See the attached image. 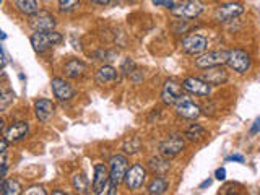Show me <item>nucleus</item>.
<instances>
[{"instance_id":"23","label":"nucleus","mask_w":260,"mask_h":195,"mask_svg":"<svg viewBox=\"0 0 260 195\" xmlns=\"http://www.w3.org/2000/svg\"><path fill=\"white\" fill-rule=\"evenodd\" d=\"M185 137L190 141H200L206 137V129L202 127L200 124H192L190 127L185 130Z\"/></svg>"},{"instance_id":"13","label":"nucleus","mask_w":260,"mask_h":195,"mask_svg":"<svg viewBox=\"0 0 260 195\" xmlns=\"http://www.w3.org/2000/svg\"><path fill=\"white\" fill-rule=\"evenodd\" d=\"M184 148H185V141L182 137L173 135V137H168V139L160 145V153L166 158V160H169V158L177 156Z\"/></svg>"},{"instance_id":"43","label":"nucleus","mask_w":260,"mask_h":195,"mask_svg":"<svg viewBox=\"0 0 260 195\" xmlns=\"http://www.w3.org/2000/svg\"><path fill=\"white\" fill-rule=\"evenodd\" d=\"M5 39H7V34H5L2 29H0V41H5Z\"/></svg>"},{"instance_id":"3","label":"nucleus","mask_w":260,"mask_h":195,"mask_svg":"<svg viewBox=\"0 0 260 195\" xmlns=\"http://www.w3.org/2000/svg\"><path fill=\"white\" fill-rule=\"evenodd\" d=\"M203 10H205V5L200 0H184V2H180L171 10V13L180 20H192L200 17L203 13Z\"/></svg>"},{"instance_id":"16","label":"nucleus","mask_w":260,"mask_h":195,"mask_svg":"<svg viewBox=\"0 0 260 195\" xmlns=\"http://www.w3.org/2000/svg\"><path fill=\"white\" fill-rule=\"evenodd\" d=\"M29 132V124L26 120H18V122H13L5 132V140L8 143H18V141L25 140L26 135Z\"/></svg>"},{"instance_id":"2","label":"nucleus","mask_w":260,"mask_h":195,"mask_svg":"<svg viewBox=\"0 0 260 195\" xmlns=\"http://www.w3.org/2000/svg\"><path fill=\"white\" fill-rule=\"evenodd\" d=\"M62 34L57 33V31H34L33 34H31V46H33V49L36 52H46L47 49H51L52 46H57L62 43Z\"/></svg>"},{"instance_id":"8","label":"nucleus","mask_w":260,"mask_h":195,"mask_svg":"<svg viewBox=\"0 0 260 195\" xmlns=\"http://www.w3.org/2000/svg\"><path fill=\"white\" fill-rule=\"evenodd\" d=\"M56 25V17L47 10H38L36 13L29 15V26L34 31H52Z\"/></svg>"},{"instance_id":"20","label":"nucleus","mask_w":260,"mask_h":195,"mask_svg":"<svg viewBox=\"0 0 260 195\" xmlns=\"http://www.w3.org/2000/svg\"><path fill=\"white\" fill-rule=\"evenodd\" d=\"M119 80V73L114 67L111 65H103L96 72V82L99 85H111Z\"/></svg>"},{"instance_id":"26","label":"nucleus","mask_w":260,"mask_h":195,"mask_svg":"<svg viewBox=\"0 0 260 195\" xmlns=\"http://www.w3.org/2000/svg\"><path fill=\"white\" fill-rule=\"evenodd\" d=\"M140 150H142V143L137 137H130L129 140H125L124 151L127 153V155H135V153H139Z\"/></svg>"},{"instance_id":"19","label":"nucleus","mask_w":260,"mask_h":195,"mask_svg":"<svg viewBox=\"0 0 260 195\" xmlns=\"http://www.w3.org/2000/svg\"><path fill=\"white\" fill-rule=\"evenodd\" d=\"M88 70L87 64L80 59H70L63 67V72L68 78H80L85 75V72Z\"/></svg>"},{"instance_id":"15","label":"nucleus","mask_w":260,"mask_h":195,"mask_svg":"<svg viewBox=\"0 0 260 195\" xmlns=\"http://www.w3.org/2000/svg\"><path fill=\"white\" fill-rule=\"evenodd\" d=\"M182 88L190 94L195 96H208L211 91V86L203 80H200L199 77H187L182 80Z\"/></svg>"},{"instance_id":"9","label":"nucleus","mask_w":260,"mask_h":195,"mask_svg":"<svg viewBox=\"0 0 260 195\" xmlns=\"http://www.w3.org/2000/svg\"><path fill=\"white\" fill-rule=\"evenodd\" d=\"M200 80H203L205 83H208L210 86H220V85H225L228 82V75L226 68L223 65H216V67H210V68H203L202 73L199 75Z\"/></svg>"},{"instance_id":"7","label":"nucleus","mask_w":260,"mask_h":195,"mask_svg":"<svg viewBox=\"0 0 260 195\" xmlns=\"http://www.w3.org/2000/svg\"><path fill=\"white\" fill-rule=\"evenodd\" d=\"M228 60V51H208L200 54L195 59V67L203 70V68L216 67V65H225Z\"/></svg>"},{"instance_id":"21","label":"nucleus","mask_w":260,"mask_h":195,"mask_svg":"<svg viewBox=\"0 0 260 195\" xmlns=\"http://www.w3.org/2000/svg\"><path fill=\"white\" fill-rule=\"evenodd\" d=\"M13 2L18 12L26 15V17H29V15H33L39 10L38 0H13Z\"/></svg>"},{"instance_id":"33","label":"nucleus","mask_w":260,"mask_h":195,"mask_svg":"<svg viewBox=\"0 0 260 195\" xmlns=\"http://www.w3.org/2000/svg\"><path fill=\"white\" fill-rule=\"evenodd\" d=\"M215 177L218 179V181H225V179H226V169H225V167H218L216 172H215Z\"/></svg>"},{"instance_id":"37","label":"nucleus","mask_w":260,"mask_h":195,"mask_svg":"<svg viewBox=\"0 0 260 195\" xmlns=\"http://www.w3.org/2000/svg\"><path fill=\"white\" fill-rule=\"evenodd\" d=\"M8 150V141L7 140H0V153H5Z\"/></svg>"},{"instance_id":"10","label":"nucleus","mask_w":260,"mask_h":195,"mask_svg":"<svg viewBox=\"0 0 260 195\" xmlns=\"http://www.w3.org/2000/svg\"><path fill=\"white\" fill-rule=\"evenodd\" d=\"M242 13H244L242 3H239V2L223 3L215 10V20L220 23H226V22H231V20L237 18Z\"/></svg>"},{"instance_id":"5","label":"nucleus","mask_w":260,"mask_h":195,"mask_svg":"<svg viewBox=\"0 0 260 195\" xmlns=\"http://www.w3.org/2000/svg\"><path fill=\"white\" fill-rule=\"evenodd\" d=\"M208 49V39L202 34H190L180 43V51L187 56H200Z\"/></svg>"},{"instance_id":"12","label":"nucleus","mask_w":260,"mask_h":195,"mask_svg":"<svg viewBox=\"0 0 260 195\" xmlns=\"http://www.w3.org/2000/svg\"><path fill=\"white\" fill-rule=\"evenodd\" d=\"M182 83H179L177 80H174V78H169V80L164 83L163 86V91H161V99L164 104H176L180 98L184 96L182 94Z\"/></svg>"},{"instance_id":"30","label":"nucleus","mask_w":260,"mask_h":195,"mask_svg":"<svg viewBox=\"0 0 260 195\" xmlns=\"http://www.w3.org/2000/svg\"><path fill=\"white\" fill-rule=\"evenodd\" d=\"M151 3L156 5V7H164L169 10H173L176 7V2H174V0H151Z\"/></svg>"},{"instance_id":"6","label":"nucleus","mask_w":260,"mask_h":195,"mask_svg":"<svg viewBox=\"0 0 260 195\" xmlns=\"http://www.w3.org/2000/svg\"><path fill=\"white\" fill-rule=\"evenodd\" d=\"M146 176H148V172H146V169H145V167H143L142 165H134V166H130L129 169H127L125 177H124L125 187L129 189L130 192L139 191V189H142L143 184H145Z\"/></svg>"},{"instance_id":"1","label":"nucleus","mask_w":260,"mask_h":195,"mask_svg":"<svg viewBox=\"0 0 260 195\" xmlns=\"http://www.w3.org/2000/svg\"><path fill=\"white\" fill-rule=\"evenodd\" d=\"M127 169H129V160L124 155H114L109 160V195H114L119 184L124 182Z\"/></svg>"},{"instance_id":"44","label":"nucleus","mask_w":260,"mask_h":195,"mask_svg":"<svg viewBox=\"0 0 260 195\" xmlns=\"http://www.w3.org/2000/svg\"><path fill=\"white\" fill-rule=\"evenodd\" d=\"M52 194H54V195H63L65 192H63V191H52Z\"/></svg>"},{"instance_id":"38","label":"nucleus","mask_w":260,"mask_h":195,"mask_svg":"<svg viewBox=\"0 0 260 195\" xmlns=\"http://www.w3.org/2000/svg\"><path fill=\"white\" fill-rule=\"evenodd\" d=\"M89 2L96 3V5H109L111 0H89Z\"/></svg>"},{"instance_id":"18","label":"nucleus","mask_w":260,"mask_h":195,"mask_svg":"<svg viewBox=\"0 0 260 195\" xmlns=\"http://www.w3.org/2000/svg\"><path fill=\"white\" fill-rule=\"evenodd\" d=\"M54 112H56V106L51 99L39 98L34 101V114L39 122H49Z\"/></svg>"},{"instance_id":"11","label":"nucleus","mask_w":260,"mask_h":195,"mask_svg":"<svg viewBox=\"0 0 260 195\" xmlns=\"http://www.w3.org/2000/svg\"><path fill=\"white\" fill-rule=\"evenodd\" d=\"M174 106H176V114L182 119L195 120V119H199L202 114V108L199 104H195L192 99H189L187 96H182Z\"/></svg>"},{"instance_id":"40","label":"nucleus","mask_w":260,"mask_h":195,"mask_svg":"<svg viewBox=\"0 0 260 195\" xmlns=\"http://www.w3.org/2000/svg\"><path fill=\"white\" fill-rule=\"evenodd\" d=\"M0 195H5V181H2V177H0Z\"/></svg>"},{"instance_id":"31","label":"nucleus","mask_w":260,"mask_h":195,"mask_svg":"<svg viewBox=\"0 0 260 195\" xmlns=\"http://www.w3.org/2000/svg\"><path fill=\"white\" fill-rule=\"evenodd\" d=\"M25 194L26 195H46L47 192H46V189L42 186H31V187L26 189Z\"/></svg>"},{"instance_id":"39","label":"nucleus","mask_w":260,"mask_h":195,"mask_svg":"<svg viewBox=\"0 0 260 195\" xmlns=\"http://www.w3.org/2000/svg\"><path fill=\"white\" fill-rule=\"evenodd\" d=\"M111 2H116L119 5V3H124V2L125 3H134V2H137V0H111Z\"/></svg>"},{"instance_id":"29","label":"nucleus","mask_w":260,"mask_h":195,"mask_svg":"<svg viewBox=\"0 0 260 195\" xmlns=\"http://www.w3.org/2000/svg\"><path fill=\"white\" fill-rule=\"evenodd\" d=\"M137 70V65H135V62L132 60V59H125L124 62H122V65H120V72L124 73V75H132Z\"/></svg>"},{"instance_id":"36","label":"nucleus","mask_w":260,"mask_h":195,"mask_svg":"<svg viewBox=\"0 0 260 195\" xmlns=\"http://www.w3.org/2000/svg\"><path fill=\"white\" fill-rule=\"evenodd\" d=\"M211 182H213V179H205V181L200 184V187H199V189H202V191H203V189H206V187H210V186H211Z\"/></svg>"},{"instance_id":"22","label":"nucleus","mask_w":260,"mask_h":195,"mask_svg":"<svg viewBox=\"0 0 260 195\" xmlns=\"http://www.w3.org/2000/svg\"><path fill=\"white\" fill-rule=\"evenodd\" d=\"M166 191H168V181L161 176L153 177V181L148 184V187H146V192L151 195H160V194H164Z\"/></svg>"},{"instance_id":"41","label":"nucleus","mask_w":260,"mask_h":195,"mask_svg":"<svg viewBox=\"0 0 260 195\" xmlns=\"http://www.w3.org/2000/svg\"><path fill=\"white\" fill-rule=\"evenodd\" d=\"M7 165V161H5V156H3V153H0V167Z\"/></svg>"},{"instance_id":"42","label":"nucleus","mask_w":260,"mask_h":195,"mask_svg":"<svg viewBox=\"0 0 260 195\" xmlns=\"http://www.w3.org/2000/svg\"><path fill=\"white\" fill-rule=\"evenodd\" d=\"M3 130H5V119L0 117V132H3Z\"/></svg>"},{"instance_id":"45","label":"nucleus","mask_w":260,"mask_h":195,"mask_svg":"<svg viewBox=\"0 0 260 195\" xmlns=\"http://www.w3.org/2000/svg\"><path fill=\"white\" fill-rule=\"evenodd\" d=\"M0 2H2V0H0Z\"/></svg>"},{"instance_id":"28","label":"nucleus","mask_w":260,"mask_h":195,"mask_svg":"<svg viewBox=\"0 0 260 195\" xmlns=\"http://www.w3.org/2000/svg\"><path fill=\"white\" fill-rule=\"evenodd\" d=\"M78 5H80V0H59V8L62 12H73L75 8H78Z\"/></svg>"},{"instance_id":"24","label":"nucleus","mask_w":260,"mask_h":195,"mask_svg":"<svg viewBox=\"0 0 260 195\" xmlns=\"http://www.w3.org/2000/svg\"><path fill=\"white\" fill-rule=\"evenodd\" d=\"M72 184H73V189H75L78 194H88L89 182H88V177L85 176L83 172H77L75 176L72 177Z\"/></svg>"},{"instance_id":"25","label":"nucleus","mask_w":260,"mask_h":195,"mask_svg":"<svg viewBox=\"0 0 260 195\" xmlns=\"http://www.w3.org/2000/svg\"><path fill=\"white\" fill-rule=\"evenodd\" d=\"M15 98H17V94H15L12 89L0 93V112H5V111L12 106L13 101H15Z\"/></svg>"},{"instance_id":"34","label":"nucleus","mask_w":260,"mask_h":195,"mask_svg":"<svg viewBox=\"0 0 260 195\" xmlns=\"http://www.w3.org/2000/svg\"><path fill=\"white\" fill-rule=\"evenodd\" d=\"M226 161H236V163H244V161H246V160H244V156H242V155H237V153H236V155H231V156H228V158H226Z\"/></svg>"},{"instance_id":"27","label":"nucleus","mask_w":260,"mask_h":195,"mask_svg":"<svg viewBox=\"0 0 260 195\" xmlns=\"http://www.w3.org/2000/svg\"><path fill=\"white\" fill-rule=\"evenodd\" d=\"M21 184L18 181H15V179H7L5 181V195H18L23 191H21Z\"/></svg>"},{"instance_id":"32","label":"nucleus","mask_w":260,"mask_h":195,"mask_svg":"<svg viewBox=\"0 0 260 195\" xmlns=\"http://www.w3.org/2000/svg\"><path fill=\"white\" fill-rule=\"evenodd\" d=\"M256 134H260V115L256 119V122H254L251 127V135H256Z\"/></svg>"},{"instance_id":"46","label":"nucleus","mask_w":260,"mask_h":195,"mask_svg":"<svg viewBox=\"0 0 260 195\" xmlns=\"http://www.w3.org/2000/svg\"><path fill=\"white\" fill-rule=\"evenodd\" d=\"M0 93H2V91H0Z\"/></svg>"},{"instance_id":"35","label":"nucleus","mask_w":260,"mask_h":195,"mask_svg":"<svg viewBox=\"0 0 260 195\" xmlns=\"http://www.w3.org/2000/svg\"><path fill=\"white\" fill-rule=\"evenodd\" d=\"M5 64H7V57H5L3 47H2V44H0V68L5 67Z\"/></svg>"},{"instance_id":"17","label":"nucleus","mask_w":260,"mask_h":195,"mask_svg":"<svg viewBox=\"0 0 260 195\" xmlns=\"http://www.w3.org/2000/svg\"><path fill=\"white\" fill-rule=\"evenodd\" d=\"M109 184V169L103 163L94 165V177H93V194H103Z\"/></svg>"},{"instance_id":"14","label":"nucleus","mask_w":260,"mask_h":195,"mask_svg":"<svg viewBox=\"0 0 260 195\" xmlns=\"http://www.w3.org/2000/svg\"><path fill=\"white\" fill-rule=\"evenodd\" d=\"M51 88H52V93H54V96L59 99V101H68V99H72L75 96V88H73L70 83L65 82L63 78L60 77H56L51 80Z\"/></svg>"},{"instance_id":"4","label":"nucleus","mask_w":260,"mask_h":195,"mask_svg":"<svg viewBox=\"0 0 260 195\" xmlns=\"http://www.w3.org/2000/svg\"><path fill=\"white\" fill-rule=\"evenodd\" d=\"M226 64L231 70H234L236 73H241L242 75V73L249 72V68H251V65H252V59L246 51L231 49V51H228Z\"/></svg>"}]
</instances>
